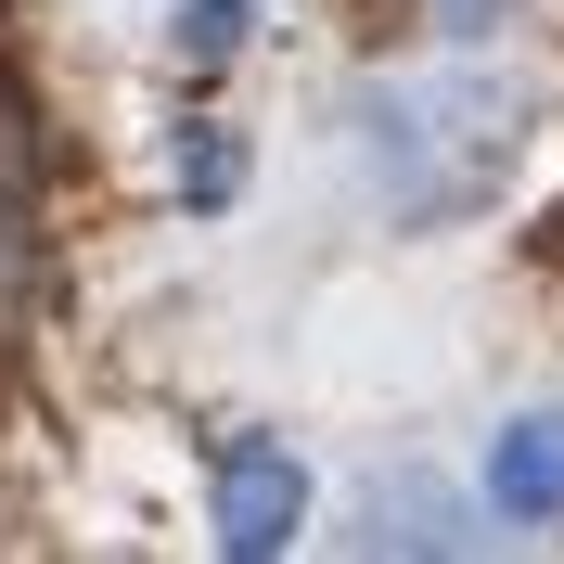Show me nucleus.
<instances>
[{
  "label": "nucleus",
  "mask_w": 564,
  "mask_h": 564,
  "mask_svg": "<svg viewBox=\"0 0 564 564\" xmlns=\"http://www.w3.org/2000/svg\"><path fill=\"white\" fill-rule=\"evenodd\" d=\"M359 141H372L386 206L411 218V231H436V218H475L500 180H513V154H527V90L488 77V65H436V77L372 90Z\"/></svg>",
  "instance_id": "nucleus-1"
},
{
  "label": "nucleus",
  "mask_w": 564,
  "mask_h": 564,
  "mask_svg": "<svg viewBox=\"0 0 564 564\" xmlns=\"http://www.w3.org/2000/svg\"><path fill=\"white\" fill-rule=\"evenodd\" d=\"M488 13H500V0H462V13H449V26H488Z\"/></svg>",
  "instance_id": "nucleus-7"
},
{
  "label": "nucleus",
  "mask_w": 564,
  "mask_h": 564,
  "mask_svg": "<svg viewBox=\"0 0 564 564\" xmlns=\"http://www.w3.org/2000/svg\"><path fill=\"white\" fill-rule=\"evenodd\" d=\"M295 527H308V462L282 449V436H245V449L218 462V552H231V564H270Z\"/></svg>",
  "instance_id": "nucleus-2"
},
{
  "label": "nucleus",
  "mask_w": 564,
  "mask_h": 564,
  "mask_svg": "<svg viewBox=\"0 0 564 564\" xmlns=\"http://www.w3.org/2000/svg\"><path fill=\"white\" fill-rule=\"evenodd\" d=\"M488 500L513 513V527H552V513H564V411L500 423V449H488Z\"/></svg>",
  "instance_id": "nucleus-4"
},
{
  "label": "nucleus",
  "mask_w": 564,
  "mask_h": 564,
  "mask_svg": "<svg viewBox=\"0 0 564 564\" xmlns=\"http://www.w3.org/2000/svg\"><path fill=\"white\" fill-rule=\"evenodd\" d=\"M180 193H193V206H231V193H245V141L193 129V141H180Z\"/></svg>",
  "instance_id": "nucleus-6"
},
{
  "label": "nucleus",
  "mask_w": 564,
  "mask_h": 564,
  "mask_svg": "<svg viewBox=\"0 0 564 564\" xmlns=\"http://www.w3.org/2000/svg\"><path fill=\"white\" fill-rule=\"evenodd\" d=\"M257 0H180V65H218V52H245Z\"/></svg>",
  "instance_id": "nucleus-5"
},
{
  "label": "nucleus",
  "mask_w": 564,
  "mask_h": 564,
  "mask_svg": "<svg viewBox=\"0 0 564 564\" xmlns=\"http://www.w3.org/2000/svg\"><path fill=\"white\" fill-rule=\"evenodd\" d=\"M26 270H39V129L26 90H0V334L26 321Z\"/></svg>",
  "instance_id": "nucleus-3"
}]
</instances>
